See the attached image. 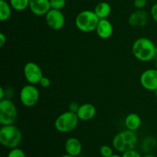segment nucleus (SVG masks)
<instances>
[{"label": "nucleus", "mask_w": 157, "mask_h": 157, "mask_svg": "<svg viewBox=\"0 0 157 157\" xmlns=\"http://www.w3.org/2000/svg\"><path fill=\"white\" fill-rule=\"evenodd\" d=\"M5 97H6V92H5V89L2 87H0V101L1 100L5 99Z\"/></svg>", "instance_id": "obj_29"}, {"label": "nucleus", "mask_w": 157, "mask_h": 157, "mask_svg": "<svg viewBox=\"0 0 157 157\" xmlns=\"http://www.w3.org/2000/svg\"><path fill=\"white\" fill-rule=\"evenodd\" d=\"M149 1V0H148ZM150 1H156V0H150Z\"/></svg>", "instance_id": "obj_36"}, {"label": "nucleus", "mask_w": 157, "mask_h": 157, "mask_svg": "<svg viewBox=\"0 0 157 157\" xmlns=\"http://www.w3.org/2000/svg\"><path fill=\"white\" fill-rule=\"evenodd\" d=\"M76 113L80 121H88L96 116L97 109L92 104L85 103L80 105L79 109Z\"/></svg>", "instance_id": "obj_12"}, {"label": "nucleus", "mask_w": 157, "mask_h": 157, "mask_svg": "<svg viewBox=\"0 0 157 157\" xmlns=\"http://www.w3.org/2000/svg\"><path fill=\"white\" fill-rule=\"evenodd\" d=\"M95 32L98 37L102 39H108L111 37L113 32V28L111 22L107 18L105 19H100Z\"/></svg>", "instance_id": "obj_13"}, {"label": "nucleus", "mask_w": 157, "mask_h": 157, "mask_svg": "<svg viewBox=\"0 0 157 157\" xmlns=\"http://www.w3.org/2000/svg\"><path fill=\"white\" fill-rule=\"evenodd\" d=\"M79 118L76 113L66 111L60 114L55 121V127L60 133H69L73 131L78 127Z\"/></svg>", "instance_id": "obj_5"}, {"label": "nucleus", "mask_w": 157, "mask_h": 157, "mask_svg": "<svg viewBox=\"0 0 157 157\" xmlns=\"http://www.w3.org/2000/svg\"><path fill=\"white\" fill-rule=\"evenodd\" d=\"M144 157H156V156H153V155H151V154H148V155H146Z\"/></svg>", "instance_id": "obj_30"}, {"label": "nucleus", "mask_w": 157, "mask_h": 157, "mask_svg": "<svg viewBox=\"0 0 157 157\" xmlns=\"http://www.w3.org/2000/svg\"><path fill=\"white\" fill-rule=\"evenodd\" d=\"M23 74L28 83L31 84H35V85L39 84L41 78L44 77L42 70L40 66L32 61H29L25 64L24 68H23Z\"/></svg>", "instance_id": "obj_8"}, {"label": "nucleus", "mask_w": 157, "mask_h": 157, "mask_svg": "<svg viewBox=\"0 0 157 157\" xmlns=\"http://www.w3.org/2000/svg\"><path fill=\"white\" fill-rule=\"evenodd\" d=\"M78 157H84V156H78Z\"/></svg>", "instance_id": "obj_37"}, {"label": "nucleus", "mask_w": 157, "mask_h": 157, "mask_svg": "<svg viewBox=\"0 0 157 157\" xmlns=\"http://www.w3.org/2000/svg\"><path fill=\"white\" fill-rule=\"evenodd\" d=\"M61 157H74V156H71V155H68V154H65V155H64V156H62Z\"/></svg>", "instance_id": "obj_32"}, {"label": "nucleus", "mask_w": 157, "mask_h": 157, "mask_svg": "<svg viewBox=\"0 0 157 157\" xmlns=\"http://www.w3.org/2000/svg\"><path fill=\"white\" fill-rule=\"evenodd\" d=\"M148 21V13L143 9H137L130 15L129 24L133 26H144Z\"/></svg>", "instance_id": "obj_15"}, {"label": "nucleus", "mask_w": 157, "mask_h": 157, "mask_svg": "<svg viewBox=\"0 0 157 157\" xmlns=\"http://www.w3.org/2000/svg\"><path fill=\"white\" fill-rule=\"evenodd\" d=\"M140 84L144 89L155 91L157 89V70L150 68L144 71L140 75Z\"/></svg>", "instance_id": "obj_10"}, {"label": "nucleus", "mask_w": 157, "mask_h": 157, "mask_svg": "<svg viewBox=\"0 0 157 157\" xmlns=\"http://www.w3.org/2000/svg\"><path fill=\"white\" fill-rule=\"evenodd\" d=\"M154 94H155V96H156V98H157V89L154 91Z\"/></svg>", "instance_id": "obj_33"}, {"label": "nucleus", "mask_w": 157, "mask_h": 157, "mask_svg": "<svg viewBox=\"0 0 157 157\" xmlns=\"http://www.w3.org/2000/svg\"><path fill=\"white\" fill-rule=\"evenodd\" d=\"M18 119V110L13 101L8 98L0 101V124H14Z\"/></svg>", "instance_id": "obj_6"}, {"label": "nucleus", "mask_w": 157, "mask_h": 157, "mask_svg": "<svg viewBox=\"0 0 157 157\" xmlns=\"http://www.w3.org/2000/svg\"><path fill=\"white\" fill-rule=\"evenodd\" d=\"M142 124V120L141 117L135 113H129L126 117L124 120V124L127 130H132V131H136L140 127Z\"/></svg>", "instance_id": "obj_16"}, {"label": "nucleus", "mask_w": 157, "mask_h": 157, "mask_svg": "<svg viewBox=\"0 0 157 157\" xmlns=\"http://www.w3.org/2000/svg\"><path fill=\"white\" fill-rule=\"evenodd\" d=\"M51 8L57 10H62L66 5V0H50Z\"/></svg>", "instance_id": "obj_21"}, {"label": "nucleus", "mask_w": 157, "mask_h": 157, "mask_svg": "<svg viewBox=\"0 0 157 157\" xmlns=\"http://www.w3.org/2000/svg\"><path fill=\"white\" fill-rule=\"evenodd\" d=\"M148 0H133V6L136 9H143L147 5Z\"/></svg>", "instance_id": "obj_24"}, {"label": "nucleus", "mask_w": 157, "mask_h": 157, "mask_svg": "<svg viewBox=\"0 0 157 157\" xmlns=\"http://www.w3.org/2000/svg\"><path fill=\"white\" fill-rule=\"evenodd\" d=\"M137 136L134 131L127 129V130L118 133L113 137L112 145L117 151L124 153L127 150L134 149L137 144Z\"/></svg>", "instance_id": "obj_3"}, {"label": "nucleus", "mask_w": 157, "mask_h": 157, "mask_svg": "<svg viewBox=\"0 0 157 157\" xmlns=\"http://www.w3.org/2000/svg\"><path fill=\"white\" fill-rule=\"evenodd\" d=\"M47 25L54 31H59L65 24V17L61 10L51 9L45 15Z\"/></svg>", "instance_id": "obj_9"}, {"label": "nucleus", "mask_w": 157, "mask_h": 157, "mask_svg": "<svg viewBox=\"0 0 157 157\" xmlns=\"http://www.w3.org/2000/svg\"><path fill=\"white\" fill-rule=\"evenodd\" d=\"M6 43V36L5 35L4 33L1 32V33H0V46H1V47H3Z\"/></svg>", "instance_id": "obj_28"}, {"label": "nucleus", "mask_w": 157, "mask_h": 157, "mask_svg": "<svg viewBox=\"0 0 157 157\" xmlns=\"http://www.w3.org/2000/svg\"><path fill=\"white\" fill-rule=\"evenodd\" d=\"M12 8L6 0H0V21H7L12 16Z\"/></svg>", "instance_id": "obj_18"}, {"label": "nucleus", "mask_w": 157, "mask_h": 157, "mask_svg": "<svg viewBox=\"0 0 157 157\" xmlns=\"http://www.w3.org/2000/svg\"><path fill=\"white\" fill-rule=\"evenodd\" d=\"M100 154L102 157H110L113 155V148L109 145H103L100 147Z\"/></svg>", "instance_id": "obj_20"}, {"label": "nucleus", "mask_w": 157, "mask_h": 157, "mask_svg": "<svg viewBox=\"0 0 157 157\" xmlns=\"http://www.w3.org/2000/svg\"><path fill=\"white\" fill-rule=\"evenodd\" d=\"M122 157H142L140 153L135 150L134 149L133 150H129L123 153Z\"/></svg>", "instance_id": "obj_23"}, {"label": "nucleus", "mask_w": 157, "mask_h": 157, "mask_svg": "<svg viewBox=\"0 0 157 157\" xmlns=\"http://www.w3.org/2000/svg\"><path fill=\"white\" fill-rule=\"evenodd\" d=\"M12 9L18 12L25 10L29 6V0H9Z\"/></svg>", "instance_id": "obj_19"}, {"label": "nucleus", "mask_w": 157, "mask_h": 157, "mask_svg": "<svg viewBox=\"0 0 157 157\" xmlns=\"http://www.w3.org/2000/svg\"><path fill=\"white\" fill-rule=\"evenodd\" d=\"M39 84L41 85V87H44V88H47V87H48L51 85L50 79L48 78H47V77L44 76L41 78V81H40Z\"/></svg>", "instance_id": "obj_25"}, {"label": "nucleus", "mask_w": 157, "mask_h": 157, "mask_svg": "<svg viewBox=\"0 0 157 157\" xmlns=\"http://www.w3.org/2000/svg\"><path fill=\"white\" fill-rule=\"evenodd\" d=\"M22 134L18 127L14 124L2 126L0 129V143L5 147L14 149L20 145Z\"/></svg>", "instance_id": "obj_2"}, {"label": "nucleus", "mask_w": 157, "mask_h": 157, "mask_svg": "<svg viewBox=\"0 0 157 157\" xmlns=\"http://www.w3.org/2000/svg\"><path fill=\"white\" fill-rule=\"evenodd\" d=\"M64 149L67 154L74 157H78L82 152V144L78 138L70 137L66 140Z\"/></svg>", "instance_id": "obj_14"}, {"label": "nucleus", "mask_w": 157, "mask_h": 157, "mask_svg": "<svg viewBox=\"0 0 157 157\" xmlns=\"http://www.w3.org/2000/svg\"><path fill=\"white\" fill-rule=\"evenodd\" d=\"M100 18L94 11L84 10L78 14L75 18V25L79 31L89 33L96 30Z\"/></svg>", "instance_id": "obj_4"}, {"label": "nucleus", "mask_w": 157, "mask_h": 157, "mask_svg": "<svg viewBox=\"0 0 157 157\" xmlns=\"http://www.w3.org/2000/svg\"><path fill=\"white\" fill-rule=\"evenodd\" d=\"M150 15L152 18L157 23V3L153 5L150 9Z\"/></svg>", "instance_id": "obj_26"}, {"label": "nucleus", "mask_w": 157, "mask_h": 157, "mask_svg": "<svg viewBox=\"0 0 157 157\" xmlns=\"http://www.w3.org/2000/svg\"><path fill=\"white\" fill-rule=\"evenodd\" d=\"M156 69L157 70V61H156Z\"/></svg>", "instance_id": "obj_35"}, {"label": "nucleus", "mask_w": 157, "mask_h": 157, "mask_svg": "<svg viewBox=\"0 0 157 157\" xmlns=\"http://www.w3.org/2000/svg\"><path fill=\"white\" fill-rule=\"evenodd\" d=\"M79 107H80V104H78L77 102H71L70 104H69L68 110H70V111L71 112H74V113H77L78 109H79Z\"/></svg>", "instance_id": "obj_27"}, {"label": "nucleus", "mask_w": 157, "mask_h": 157, "mask_svg": "<svg viewBox=\"0 0 157 157\" xmlns=\"http://www.w3.org/2000/svg\"><path fill=\"white\" fill-rule=\"evenodd\" d=\"M156 46L150 38L142 37L133 42L132 53L137 60L144 62L150 61L156 56Z\"/></svg>", "instance_id": "obj_1"}, {"label": "nucleus", "mask_w": 157, "mask_h": 157, "mask_svg": "<svg viewBox=\"0 0 157 157\" xmlns=\"http://www.w3.org/2000/svg\"><path fill=\"white\" fill-rule=\"evenodd\" d=\"M156 56H157V45L156 46Z\"/></svg>", "instance_id": "obj_34"}, {"label": "nucleus", "mask_w": 157, "mask_h": 157, "mask_svg": "<svg viewBox=\"0 0 157 157\" xmlns=\"http://www.w3.org/2000/svg\"><path fill=\"white\" fill-rule=\"evenodd\" d=\"M94 12L100 19H105L111 13V6L107 2H101L96 5Z\"/></svg>", "instance_id": "obj_17"}, {"label": "nucleus", "mask_w": 157, "mask_h": 157, "mask_svg": "<svg viewBox=\"0 0 157 157\" xmlns=\"http://www.w3.org/2000/svg\"><path fill=\"white\" fill-rule=\"evenodd\" d=\"M110 157H122V156H120V155H117V154H113V156H111Z\"/></svg>", "instance_id": "obj_31"}, {"label": "nucleus", "mask_w": 157, "mask_h": 157, "mask_svg": "<svg viewBox=\"0 0 157 157\" xmlns=\"http://www.w3.org/2000/svg\"><path fill=\"white\" fill-rule=\"evenodd\" d=\"M29 8L31 12L37 16L45 15L52 9L50 0H29Z\"/></svg>", "instance_id": "obj_11"}, {"label": "nucleus", "mask_w": 157, "mask_h": 157, "mask_svg": "<svg viewBox=\"0 0 157 157\" xmlns=\"http://www.w3.org/2000/svg\"><path fill=\"white\" fill-rule=\"evenodd\" d=\"M7 157H26V156L22 150L16 147V148L11 149L9 153H8Z\"/></svg>", "instance_id": "obj_22"}, {"label": "nucleus", "mask_w": 157, "mask_h": 157, "mask_svg": "<svg viewBox=\"0 0 157 157\" xmlns=\"http://www.w3.org/2000/svg\"><path fill=\"white\" fill-rule=\"evenodd\" d=\"M40 92L35 84H26L21 87L19 93V99L21 104L26 107L36 105L39 101Z\"/></svg>", "instance_id": "obj_7"}]
</instances>
